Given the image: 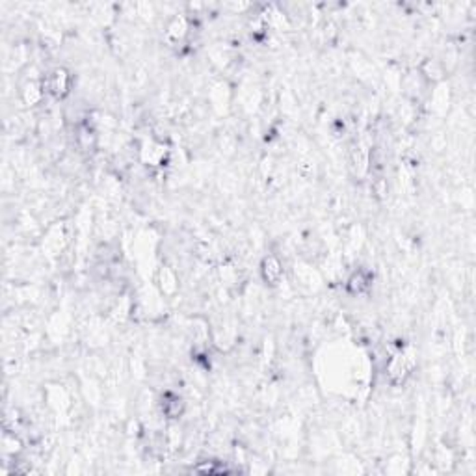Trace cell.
I'll return each mask as SVG.
<instances>
[{"instance_id":"cell-1","label":"cell","mask_w":476,"mask_h":476,"mask_svg":"<svg viewBox=\"0 0 476 476\" xmlns=\"http://www.w3.org/2000/svg\"><path fill=\"white\" fill-rule=\"evenodd\" d=\"M69 86H71V79H69V73L65 69H54L51 73L45 77L43 80V88L47 93H51L56 99H62L69 91Z\"/></svg>"}]
</instances>
